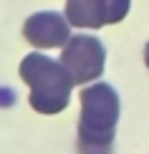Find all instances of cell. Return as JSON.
<instances>
[{"instance_id":"5b68a950","label":"cell","mask_w":149,"mask_h":154,"mask_svg":"<svg viewBox=\"0 0 149 154\" xmlns=\"http://www.w3.org/2000/svg\"><path fill=\"white\" fill-rule=\"evenodd\" d=\"M66 20L76 28L106 25V0H66Z\"/></svg>"},{"instance_id":"8992f818","label":"cell","mask_w":149,"mask_h":154,"mask_svg":"<svg viewBox=\"0 0 149 154\" xmlns=\"http://www.w3.org/2000/svg\"><path fill=\"white\" fill-rule=\"evenodd\" d=\"M129 5H132V0H106V25L124 20Z\"/></svg>"},{"instance_id":"6da1fadb","label":"cell","mask_w":149,"mask_h":154,"mask_svg":"<svg viewBox=\"0 0 149 154\" xmlns=\"http://www.w3.org/2000/svg\"><path fill=\"white\" fill-rule=\"evenodd\" d=\"M119 94L109 83H91L81 91L79 154H111L119 121Z\"/></svg>"},{"instance_id":"7a4b0ae2","label":"cell","mask_w":149,"mask_h":154,"mask_svg":"<svg viewBox=\"0 0 149 154\" xmlns=\"http://www.w3.org/2000/svg\"><path fill=\"white\" fill-rule=\"evenodd\" d=\"M20 79L30 86V106L38 114H58L68 106L71 83L66 68L43 53H28L20 61Z\"/></svg>"},{"instance_id":"3957f363","label":"cell","mask_w":149,"mask_h":154,"mask_svg":"<svg viewBox=\"0 0 149 154\" xmlns=\"http://www.w3.org/2000/svg\"><path fill=\"white\" fill-rule=\"evenodd\" d=\"M61 66L66 68L73 86H86L104 73L106 66V48L96 35H71L63 43Z\"/></svg>"},{"instance_id":"277c9868","label":"cell","mask_w":149,"mask_h":154,"mask_svg":"<svg viewBox=\"0 0 149 154\" xmlns=\"http://www.w3.org/2000/svg\"><path fill=\"white\" fill-rule=\"evenodd\" d=\"M23 35L36 48H61L71 38V25L63 13L56 10H41L25 20Z\"/></svg>"},{"instance_id":"52a82bcc","label":"cell","mask_w":149,"mask_h":154,"mask_svg":"<svg viewBox=\"0 0 149 154\" xmlns=\"http://www.w3.org/2000/svg\"><path fill=\"white\" fill-rule=\"evenodd\" d=\"M144 61H147V68H149V43L144 46Z\"/></svg>"}]
</instances>
